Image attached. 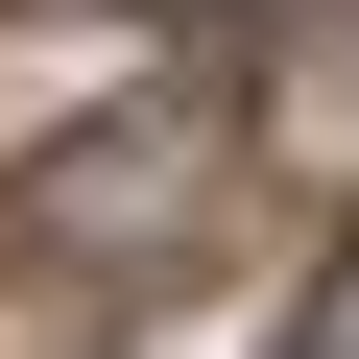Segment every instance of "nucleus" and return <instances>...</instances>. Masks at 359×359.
<instances>
[{"mask_svg": "<svg viewBox=\"0 0 359 359\" xmlns=\"http://www.w3.org/2000/svg\"><path fill=\"white\" fill-rule=\"evenodd\" d=\"M192 216H216V96H120V120H72V144L25 168V240H48V264H96V287H120V264H168Z\"/></svg>", "mask_w": 359, "mask_h": 359, "instance_id": "obj_1", "label": "nucleus"}, {"mask_svg": "<svg viewBox=\"0 0 359 359\" xmlns=\"http://www.w3.org/2000/svg\"><path fill=\"white\" fill-rule=\"evenodd\" d=\"M168 25H216V48H287V25H311V0H168Z\"/></svg>", "mask_w": 359, "mask_h": 359, "instance_id": "obj_3", "label": "nucleus"}, {"mask_svg": "<svg viewBox=\"0 0 359 359\" xmlns=\"http://www.w3.org/2000/svg\"><path fill=\"white\" fill-rule=\"evenodd\" d=\"M287 359H359V240H335V287L287 311Z\"/></svg>", "mask_w": 359, "mask_h": 359, "instance_id": "obj_2", "label": "nucleus"}]
</instances>
